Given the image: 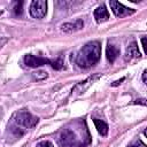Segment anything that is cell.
<instances>
[{
    "instance_id": "13",
    "label": "cell",
    "mask_w": 147,
    "mask_h": 147,
    "mask_svg": "<svg viewBox=\"0 0 147 147\" xmlns=\"http://www.w3.org/2000/svg\"><path fill=\"white\" fill-rule=\"evenodd\" d=\"M32 77L36 80H42V79L47 78V72L46 71H42V70H39L37 72H33L32 74Z\"/></svg>"
},
{
    "instance_id": "21",
    "label": "cell",
    "mask_w": 147,
    "mask_h": 147,
    "mask_svg": "<svg viewBox=\"0 0 147 147\" xmlns=\"http://www.w3.org/2000/svg\"><path fill=\"white\" fill-rule=\"evenodd\" d=\"M146 75H147V70H144L142 72V82L146 83Z\"/></svg>"
},
{
    "instance_id": "16",
    "label": "cell",
    "mask_w": 147,
    "mask_h": 147,
    "mask_svg": "<svg viewBox=\"0 0 147 147\" xmlns=\"http://www.w3.org/2000/svg\"><path fill=\"white\" fill-rule=\"evenodd\" d=\"M7 41H8V38H0V49L7 44Z\"/></svg>"
},
{
    "instance_id": "3",
    "label": "cell",
    "mask_w": 147,
    "mask_h": 147,
    "mask_svg": "<svg viewBox=\"0 0 147 147\" xmlns=\"http://www.w3.org/2000/svg\"><path fill=\"white\" fill-rule=\"evenodd\" d=\"M24 63L29 68H37V67H40V65H44V64H49L53 69H56V70L62 69L63 65H64L63 61L61 59L48 60V59H45V57H41V56H36V55H32V54H26L24 56Z\"/></svg>"
},
{
    "instance_id": "14",
    "label": "cell",
    "mask_w": 147,
    "mask_h": 147,
    "mask_svg": "<svg viewBox=\"0 0 147 147\" xmlns=\"http://www.w3.org/2000/svg\"><path fill=\"white\" fill-rule=\"evenodd\" d=\"M22 11H23V2L22 1H16L14 3V14L16 16H18V15L22 14Z\"/></svg>"
},
{
    "instance_id": "4",
    "label": "cell",
    "mask_w": 147,
    "mask_h": 147,
    "mask_svg": "<svg viewBox=\"0 0 147 147\" xmlns=\"http://www.w3.org/2000/svg\"><path fill=\"white\" fill-rule=\"evenodd\" d=\"M13 123L15 125V129H17L18 126H22L24 129H31L37 125L38 118L32 116L29 111L22 110L15 114V116L13 117Z\"/></svg>"
},
{
    "instance_id": "1",
    "label": "cell",
    "mask_w": 147,
    "mask_h": 147,
    "mask_svg": "<svg viewBox=\"0 0 147 147\" xmlns=\"http://www.w3.org/2000/svg\"><path fill=\"white\" fill-rule=\"evenodd\" d=\"M101 56V45L99 41H91L84 45L76 56V64L80 68H91L95 65Z\"/></svg>"
},
{
    "instance_id": "18",
    "label": "cell",
    "mask_w": 147,
    "mask_h": 147,
    "mask_svg": "<svg viewBox=\"0 0 147 147\" xmlns=\"http://www.w3.org/2000/svg\"><path fill=\"white\" fill-rule=\"evenodd\" d=\"M130 147H146V145L142 144V142H138V144H134V145H132Z\"/></svg>"
},
{
    "instance_id": "9",
    "label": "cell",
    "mask_w": 147,
    "mask_h": 147,
    "mask_svg": "<svg viewBox=\"0 0 147 147\" xmlns=\"http://www.w3.org/2000/svg\"><path fill=\"white\" fill-rule=\"evenodd\" d=\"M94 18L98 23H103V22L109 20V13H108V9L106 8L105 5L99 6L94 10Z\"/></svg>"
},
{
    "instance_id": "10",
    "label": "cell",
    "mask_w": 147,
    "mask_h": 147,
    "mask_svg": "<svg viewBox=\"0 0 147 147\" xmlns=\"http://www.w3.org/2000/svg\"><path fill=\"white\" fill-rule=\"evenodd\" d=\"M100 76H101V75H100V74H98V75H94V76L88 77V78H87L86 80H84V82H80L79 84H77V85H76V86L72 88V93H74V92H76L78 88H79L78 93H82V92H83L85 88H87V87H88V85H91V84H92V83H93L95 79H98Z\"/></svg>"
},
{
    "instance_id": "2",
    "label": "cell",
    "mask_w": 147,
    "mask_h": 147,
    "mask_svg": "<svg viewBox=\"0 0 147 147\" xmlns=\"http://www.w3.org/2000/svg\"><path fill=\"white\" fill-rule=\"evenodd\" d=\"M57 142L61 147H85L90 144V139H84L71 129H64L61 131Z\"/></svg>"
},
{
    "instance_id": "12",
    "label": "cell",
    "mask_w": 147,
    "mask_h": 147,
    "mask_svg": "<svg viewBox=\"0 0 147 147\" xmlns=\"http://www.w3.org/2000/svg\"><path fill=\"white\" fill-rule=\"evenodd\" d=\"M93 123H94V125H95V127H96V130H98V132L101 134V136H107V133H108V124L106 123V122H103V121H101V119H98V118H93Z\"/></svg>"
},
{
    "instance_id": "7",
    "label": "cell",
    "mask_w": 147,
    "mask_h": 147,
    "mask_svg": "<svg viewBox=\"0 0 147 147\" xmlns=\"http://www.w3.org/2000/svg\"><path fill=\"white\" fill-rule=\"evenodd\" d=\"M84 28V22L83 20L78 18L75 22H69V23H64L61 25V30L64 33H72V32H77L79 30H82Z\"/></svg>"
},
{
    "instance_id": "19",
    "label": "cell",
    "mask_w": 147,
    "mask_h": 147,
    "mask_svg": "<svg viewBox=\"0 0 147 147\" xmlns=\"http://www.w3.org/2000/svg\"><path fill=\"white\" fill-rule=\"evenodd\" d=\"M141 42H142V48H144V51H146V37H142V38H141Z\"/></svg>"
},
{
    "instance_id": "11",
    "label": "cell",
    "mask_w": 147,
    "mask_h": 147,
    "mask_svg": "<svg viewBox=\"0 0 147 147\" xmlns=\"http://www.w3.org/2000/svg\"><path fill=\"white\" fill-rule=\"evenodd\" d=\"M118 55H119V49H118L115 45L108 44L107 49H106V56H107V60H108L110 63H114Z\"/></svg>"
},
{
    "instance_id": "15",
    "label": "cell",
    "mask_w": 147,
    "mask_h": 147,
    "mask_svg": "<svg viewBox=\"0 0 147 147\" xmlns=\"http://www.w3.org/2000/svg\"><path fill=\"white\" fill-rule=\"evenodd\" d=\"M36 147H54V146H53V144H52L51 141H47V140H42V141L38 142Z\"/></svg>"
},
{
    "instance_id": "17",
    "label": "cell",
    "mask_w": 147,
    "mask_h": 147,
    "mask_svg": "<svg viewBox=\"0 0 147 147\" xmlns=\"http://www.w3.org/2000/svg\"><path fill=\"white\" fill-rule=\"evenodd\" d=\"M124 79H125V78L123 77V78H121L119 80H116V82H114V83H113L111 85H113V86H117V85H118V84H121V83H122V82H123Z\"/></svg>"
},
{
    "instance_id": "20",
    "label": "cell",
    "mask_w": 147,
    "mask_h": 147,
    "mask_svg": "<svg viewBox=\"0 0 147 147\" xmlns=\"http://www.w3.org/2000/svg\"><path fill=\"white\" fill-rule=\"evenodd\" d=\"M136 103H141V105H146V100L145 99H139V100H136Z\"/></svg>"
},
{
    "instance_id": "5",
    "label": "cell",
    "mask_w": 147,
    "mask_h": 147,
    "mask_svg": "<svg viewBox=\"0 0 147 147\" xmlns=\"http://www.w3.org/2000/svg\"><path fill=\"white\" fill-rule=\"evenodd\" d=\"M47 14V1L33 0L30 5V15L33 18H44Z\"/></svg>"
},
{
    "instance_id": "6",
    "label": "cell",
    "mask_w": 147,
    "mask_h": 147,
    "mask_svg": "<svg viewBox=\"0 0 147 147\" xmlns=\"http://www.w3.org/2000/svg\"><path fill=\"white\" fill-rule=\"evenodd\" d=\"M109 5H110V8H111L114 15L117 16V17H125V16L134 14V11H136L134 9L125 7L123 3L118 2V1H115V0H111L109 2Z\"/></svg>"
},
{
    "instance_id": "8",
    "label": "cell",
    "mask_w": 147,
    "mask_h": 147,
    "mask_svg": "<svg viewBox=\"0 0 147 147\" xmlns=\"http://www.w3.org/2000/svg\"><path fill=\"white\" fill-rule=\"evenodd\" d=\"M141 54L138 49V46H137V42L136 41H132L127 48H126V52H125V55H124V60L125 61H131L132 59H137V57H140Z\"/></svg>"
}]
</instances>
